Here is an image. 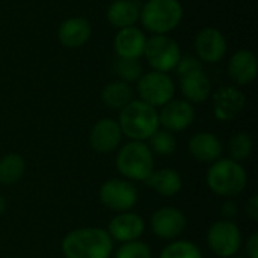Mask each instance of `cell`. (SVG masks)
Here are the masks:
<instances>
[{
    "label": "cell",
    "mask_w": 258,
    "mask_h": 258,
    "mask_svg": "<svg viewBox=\"0 0 258 258\" xmlns=\"http://www.w3.org/2000/svg\"><path fill=\"white\" fill-rule=\"evenodd\" d=\"M60 249L65 258H112L113 240L103 228L83 227L65 234Z\"/></svg>",
    "instance_id": "obj_1"
},
{
    "label": "cell",
    "mask_w": 258,
    "mask_h": 258,
    "mask_svg": "<svg viewBox=\"0 0 258 258\" xmlns=\"http://www.w3.org/2000/svg\"><path fill=\"white\" fill-rule=\"evenodd\" d=\"M206 183L215 195L234 198L246 189L248 174L240 162L221 157L207 169Z\"/></svg>",
    "instance_id": "obj_2"
},
{
    "label": "cell",
    "mask_w": 258,
    "mask_h": 258,
    "mask_svg": "<svg viewBox=\"0 0 258 258\" xmlns=\"http://www.w3.org/2000/svg\"><path fill=\"white\" fill-rule=\"evenodd\" d=\"M118 124L121 127L122 136L139 142L148 141L153 133L160 128L157 109L144 103L142 100H133L122 107Z\"/></svg>",
    "instance_id": "obj_3"
},
{
    "label": "cell",
    "mask_w": 258,
    "mask_h": 258,
    "mask_svg": "<svg viewBox=\"0 0 258 258\" xmlns=\"http://www.w3.org/2000/svg\"><path fill=\"white\" fill-rule=\"evenodd\" d=\"M115 165L122 178L145 183L154 171V154L151 153L148 144L128 141L118 150Z\"/></svg>",
    "instance_id": "obj_4"
},
{
    "label": "cell",
    "mask_w": 258,
    "mask_h": 258,
    "mask_svg": "<svg viewBox=\"0 0 258 258\" xmlns=\"http://www.w3.org/2000/svg\"><path fill=\"white\" fill-rule=\"evenodd\" d=\"M139 18L151 33L166 35L180 24L183 6L178 0H148L141 9Z\"/></svg>",
    "instance_id": "obj_5"
},
{
    "label": "cell",
    "mask_w": 258,
    "mask_h": 258,
    "mask_svg": "<svg viewBox=\"0 0 258 258\" xmlns=\"http://www.w3.org/2000/svg\"><path fill=\"white\" fill-rule=\"evenodd\" d=\"M207 246L219 258L234 257L242 248L243 237L240 228L233 221H216L207 231Z\"/></svg>",
    "instance_id": "obj_6"
},
{
    "label": "cell",
    "mask_w": 258,
    "mask_h": 258,
    "mask_svg": "<svg viewBox=\"0 0 258 258\" xmlns=\"http://www.w3.org/2000/svg\"><path fill=\"white\" fill-rule=\"evenodd\" d=\"M138 94L139 100L157 109L174 100L175 85L168 73L150 71L144 73L138 80Z\"/></svg>",
    "instance_id": "obj_7"
},
{
    "label": "cell",
    "mask_w": 258,
    "mask_h": 258,
    "mask_svg": "<svg viewBox=\"0 0 258 258\" xmlns=\"http://www.w3.org/2000/svg\"><path fill=\"white\" fill-rule=\"evenodd\" d=\"M98 198L106 209L115 213H122L130 212L138 204L139 192L133 181L125 178H110L101 184Z\"/></svg>",
    "instance_id": "obj_8"
},
{
    "label": "cell",
    "mask_w": 258,
    "mask_h": 258,
    "mask_svg": "<svg viewBox=\"0 0 258 258\" xmlns=\"http://www.w3.org/2000/svg\"><path fill=\"white\" fill-rule=\"evenodd\" d=\"M144 56L153 71L169 73L175 70L181 57V51L174 38L168 35H154L147 39Z\"/></svg>",
    "instance_id": "obj_9"
},
{
    "label": "cell",
    "mask_w": 258,
    "mask_h": 258,
    "mask_svg": "<svg viewBox=\"0 0 258 258\" xmlns=\"http://www.w3.org/2000/svg\"><path fill=\"white\" fill-rule=\"evenodd\" d=\"M151 231L162 240H177L186 231L187 219L186 215L172 206L160 207L151 215Z\"/></svg>",
    "instance_id": "obj_10"
},
{
    "label": "cell",
    "mask_w": 258,
    "mask_h": 258,
    "mask_svg": "<svg viewBox=\"0 0 258 258\" xmlns=\"http://www.w3.org/2000/svg\"><path fill=\"white\" fill-rule=\"evenodd\" d=\"M106 231L113 242L128 243V242L141 240V237L145 233V221L141 215L132 210L116 213L110 219Z\"/></svg>",
    "instance_id": "obj_11"
},
{
    "label": "cell",
    "mask_w": 258,
    "mask_h": 258,
    "mask_svg": "<svg viewBox=\"0 0 258 258\" xmlns=\"http://www.w3.org/2000/svg\"><path fill=\"white\" fill-rule=\"evenodd\" d=\"M245 106H246L245 94L234 86L219 88L212 98L213 115L216 116V119L224 122L237 118L243 112Z\"/></svg>",
    "instance_id": "obj_12"
},
{
    "label": "cell",
    "mask_w": 258,
    "mask_h": 258,
    "mask_svg": "<svg viewBox=\"0 0 258 258\" xmlns=\"http://www.w3.org/2000/svg\"><path fill=\"white\" fill-rule=\"evenodd\" d=\"M195 121V107L186 100H171L159 112L160 125L171 132L178 133L189 128Z\"/></svg>",
    "instance_id": "obj_13"
},
{
    "label": "cell",
    "mask_w": 258,
    "mask_h": 258,
    "mask_svg": "<svg viewBox=\"0 0 258 258\" xmlns=\"http://www.w3.org/2000/svg\"><path fill=\"white\" fill-rule=\"evenodd\" d=\"M122 139V132L118 121L112 118L98 119L89 132V145L95 153L109 154L113 153Z\"/></svg>",
    "instance_id": "obj_14"
},
{
    "label": "cell",
    "mask_w": 258,
    "mask_h": 258,
    "mask_svg": "<svg viewBox=\"0 0 258 258\" xmlns=\"http://www.w3.org/2000/svg\"><path fill=\"white\" fill-rule=\"evenodd\" d=\"M195 48L203 62L216 63L227 53V39L221 30L215 27H206L197 35Z\"/></svg>",
    "instance_id": "obj_15"
},
{
    "label": "cell",
    "mask_w": 258,
    "mask_h": 258,
    "mask_svg": "<svg viewBox=\"0 0 258 258\" xmlns=\"http://www.w3.org/2000/svg\"><path fill=\"white\" fill-rule=\"evenodd\" d=\"M189 153L200 163H213L222 157L224 147L221 139L210 132H200L189 141Z\"/></svg>",
    "instance_id": "obj_16"
},
{
    "label": "cell",
    "mask_w": 258,
    "mask_h": 258,
    "mask_svg": "<svg viewBox=\"0 0 258 258\" xmlns=\"http://www.w3.org/2000/svg\"><path fill=\"white\" fill-rule=\"evenodd\" d=\"M92 33L91 23L83 17H71L60 23L57 36L63 47L67 48H79L85 45Z\"/></svg>",
    "instance_id": "obj_17"
},
{
    "label": "cell",
    "mask_w": 258,
    "mask_h": 258,
    "mask_svg": "<svg viewBox=\"0 0 258 258\" xmlns=\"http://www.w3.org/2000/svg\"><path fill=\"white\" fill-rule=\"evenodd\" d=\"M145 44H147V36L136 26L119 29L113 41L118 57H127V59H139L141 56H144Z\"/></svg>",
    "instance_id": "obj_18"
},
{
    "label": "cell",
    "mask_w": 258,
    "mask_h": 258,
    "mask_svg": "<svg viewBox=\"0 0 258 258\" xmlns=\"http://www.w3.org/2000/svg\"><path fill=\"white\" fill-rule=\"evenodd\" d=\"M258 71L257 57L249 50L236 51L228 62V74L237 85H249L255 80Z\"/></svg>",
    "instance_id": "obj_19"
},
{
    "label": "cell",
    "mask_w": 258,
    "mask_h": 258,
    "mask_svg": "<svg viewBox=\"0 0 258 258\" xmlns=\"http://www.w3.org/2000/svg\"><path fill=\"white\" fill-rule=\"evenodd\" d=\"M180 88L184 100L189 103H203L212 94V83L209 76L203 71H194L180 77Z\"/></svg>",
    "instance_id": "obj_20"
},
{
    "label": "cell",
    "mask_w": 258,
    "mask_h": 258,
    "mask_svg": "<svg viewBox=\"0 0 258 258\" xmlns=\"http://www.w3.org/2000/svg\"><path fill=\"white\" fill-rule=\"evenodd\" d=\"M145 186L154 190L160 197H175L183 189V178L181 175L171 168H163L153 171V174L147 178Z\"/></svg>",
    "instance_id": "obj_21"
},
{
    "label": "cell",
    "mask_w": 258,
    "mask_h": 258,
    "mask_svg": "<svg viewBox=\"0 0 258 258\" xmlns=\"http://www.w3.org/2000/svg\"><path fill=\"white\" fill-rule=\"evenodd\" d=\"M141 8L135 0H115L107 8V20L113 27L124 29L135 26L139 20Z\"/></svg>",
    "instance_id": "obj_22"
},
{
    "label": "cell",
    "mask_w": 258,
    "mask_h": 258,
    "mask_svg": "<svg viewBox=\"0 0 258 258\" xmlns=\"http://www.w3.org/2000/svg\"><path fill=\"white\" fill-rule=\"evenodd\" d=\"M101 101L112 110H121L133 101V89L122 80L109 82L101 91Z\"/></svg>",
    "instance_id": "obj_23"
},
{
    "label": "cell",
    "mask_w": 258,
    "mask_h": 258,
    "mask_svg": "<svg viewBox=\"0 0 258 258\" xmlns=\"http://www.w3.org/2000/svg\"><path fill=\"white\" fill-rule=\"evenodd\" d=\"M26 172V160L17 153H9L0 159V184L14 186Z\"/></svg>",
    "instance_id": "obj_24"
},
{
    "label": "cell",
    "mask_w": 258,
    "mask_h": 258,
    "mask_svg": "<svg viewBox=\"0 0 258 258\" xmlns=\"http://www.w3.org/2000/svg\"><path fill=\"white\" fill-rule=\"evenodd\" d=\"M150 141V150L153 154L166 157L175 153L177 150V141L174 133L165 130V128H159L157 132L153 133V136L148 139Z\"/></svg>",
    "instance_id": "obj_25"
},
{
    "label": "cell",
    "mask_w": 258,
    "mask_h": 258,
    "mask_svg": "<svg viewBox=\"0 0 258 258\" xmlns=\"http://www.w3.org/2000/svg\"><path fill=\"white\" fill-rule=\"evenodd\" d=\"M252 150H254V141H252L251 135H248L245 132H239V133L233 135L228 142L230 159H233L236 162L246 160L252 154Z\"/></svg>",
    "instance_id": "obj_26"
},
{
    "label": "cell",
    "mask_w": 258,
    "mask_h": 258,
    "mask_svg": "<svg viewBox=\"0 0 258 258\" xmlns=\"http://www.w3.org/2000/svg\"><path fill=\"white\" fill-rule=\"evenodd\" d=\"M159 258H203V254L194 242L177 239L163 248Z\"/></svg>",
    "instance_id": "obj_27"
},
{
    "label": "cell",
    "mask_w": 258,
    "mask_h": 258,
    "mask_svg": "<svg viewBox=\"0 0 258 258\" xmlns=\"http://www.w3.org/2000/svg\"><path fill=\"white\" fill-rule=\"evenodd\" d=\"M115 73L119 77V80L130 83V82H138L141 76L144 74L142 65L138 59H127V57H118L115 65Z\"/></svg>",
    "instance_id": "obj_28"
},
{
    "label": "cell",
    "mask_w": 258,
    "mask_h": 258,
    "mask_svg": "<svg viewBox=\"0 0 258 258\" xmlns=\"http://www.w3.org/2000/svg\"><path fill=\"white\" fill-rule=\"evenodd\" d=\"M113 258H153V252L145 242L135 240L121 243V246L115 251Z\"/></svg>",
    "instance_id": "obj_29"
},
{
    "label": "cell",
    "mask_w": 258,
    "mask_h": 258,
    "mask_svg": "<svg viewBox=\"0 0 258 258\" xmlns=\"http://www.w3.org/2000/svg\"><path fill=\"white\" fill-rule=\"evenodd\" d=\"M177 73L180 77L189 74V73H194V71H198V70H203V63L201 60H198L197 57L194 56H184V57H180L177 67H175Z\"/></svg>",
    "instance_id": "obj_30"
},
{
    "label": "cell",
    "mask_w": 258,
    "mask_h": 258,
    "mask_svg": "<svg viewBox=\"0 0 258 258\" xmlns=\"http://www.w3.org/2000/svg\"><path fill=\"white\" fill-rule=\"evenodd\" d=\"M221 215L225 221H233L234 218H237L239 215V207L233 200H227L224 201V204L221 206Z\"/></svg>",
    "instance_id": "obj_31"
},
{
    "label": "cell",
    "mask_w": 258,
    "mask_h": 258,
    "mask_svg": "<svg viewBox=\"0 0 258 258\" xmlns=\"http://www.w3.org/2000/svg\"><path fill=\"white\" fill-rule=\"evenodd\" d=\"M246 215L251 221L258 222V197L252 195L246 203Z\"/></svg>",
    "instance_id": "obj_32"
},
{
    "label": "cell",
    "mask_w": 258,
    "mask_h": 258,
    "mask_svg": "<svg viewBox=\"0 0 258 258\" xmlns=\"http://www.w3.org/2000/svg\"><path fill=\"white\" fill-rule=\"evenodd\" d=\"M246 258H258V234L254 233L246 240Z\"/></svg>",
    "instance_id": "obj_33"
},
{
    "label": "cell",
    "mask_w": 258,
    "mask_h": 258,
    "mask_svg": "<svg viewBox=\"0 0 258 258\" xmlns=\"http://www.w3.org/2000/svg\"><path fill=\"white\" fill-rule=\"evenodd\" d=\"M5 210H6V201H5L3 195L0 194V215H3V213H5Z\"/></svg>",
    "instance_id": "obj_34"
},
{
    "label": "cell",
    "mask_w": 258,
    "mask_h": 258,
    "mask_svg": "<svg viewBox=\"0 0 258 258\" xmlns=\"http://www.w3.org/2000/svg\"><path fill=\"white\" fill-rule=\"evenodd\" d=\"M231 258H246V257H231Z\"/></svg>",
    "instance_id": "obj_35"
},
{
    "label": "cell",
    "mask_w": 258,
    "mask_h": 258,
    "mask_svg": "<svg viewBox=\"0 0 258 258\" xmlns=\"http://www.w3.org/2000/svg\"><path fill=\"white\" fill-rule=\"evenodd\" d=\"M203 258H204V257H203Z\"/></svg>",
    "instance_id": "obj_36"
}]
</instances>
